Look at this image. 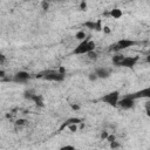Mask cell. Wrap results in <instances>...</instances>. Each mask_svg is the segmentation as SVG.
Returning a JSON list of instances; mask_svg holds the SVG:
<instances>
[{"label":"cell","mask_w":150,"mask_h":150,"mask_svg":"<svg viewBox=\"0 0 150 150\" xmlns=\"http://www.w3.org/2000/svg\"><path fill=\"white\" fill-rule=\"evenodd\" d=\"M95 48H96V43L93 40H90L89 38H86L84 40L80 41V43L75 47L73 53L76 55H84V54L87 55L88 53L95 50Z\"/></svg>","instance_id":"cell-1"},{"label":"cell","mask_w":150,"mask_h":150,"mask_svg":"<svg viewBox=\"0 0 150 150\" xmlns=\"http://www.w3.org/2000/svg\"><path fill=\"white\" fill-rule=\"evenodd\" d=\"M64 75H66V69L63 67H60L59 69L56 70H50V71H46L41 75H39L40 77H43L45 80H48V81H54V82H60V81H63L64 79Z\"/></svg>","instance_id":"cell-2"},{"label":"cell","mask_w":150,"mask_h":150,"mask_svg":"<svg viewBox=\"0 0 150 150\" xmlns=\"http://www.w3.org/2000/svg\"><path fill=\"white\" fill-rule=\"evenodd\" d=\"M101 101L103 103L110 105V107H117L118 102H120V93L117 90H112L110 93H107L101 97Z\"/></svg>","instance_id":"cell-3"},{"label":"cell","mask_w":150,"mask_h":150,"mask_svg":"<svg viewBox=\"0 0 150 150\" xmlns=\"http://www.w3.org/2000/svg\"><path fill=\"white\" fill-rule=\"evenodd\" d=\"M134 45H135V41L129 40V39H122V40L117 41L114 46H111L110 49L115 50V52H120V50H124V49H127V48H129V47H131Z\"/></svg>","instance_id":"cell-4"},{"label":"cell","mask_w":150,"mask_h":150,"mask_svg":"<svg viewBox=\"0 0 150 150\" xmlns=\"http://www.w3.org/2000/svg\"><path fill=\"white\" fill-rule=\"evenodd\" d=\"M137 62H138V56H125V55H123L122 60L120 61V63L117 66L123 67V68H134Z\"/></svg>","instance_id":"cell-5"},{"label":"cell","mask_w":150,"mask_h":150,"mask_svg":"<svg viewBox=\"0 0 150 150\" xmlns=\"http://www.w3.org/2000/svg\"><path fill=\"white\" fill-rule=\"evenodd\" d=\"M134 102H135V98H132L130 95H128V96L123 97L122 100H120L118 107L122 109H130L134 107Z\"/></svg>","instance_id":"cell-6"},{"label":"cell","mask_w":150,"mask_h":150,"mask_svg":"<svg viewBox=\"0 0 150 150\" xmlns=\"http://www.w3.org/2000/svg\"><path fill=\"white\" fill-rule=\"evenodd\" d=\"M130 96L132 98H150V87L148 88H144V89H141L134 94H130Z\"/></svg>","instance_id":"cell-7"},{"label":"cell","mask_w":150,"mask_h":150,"mask_svg":"<svg viewBox=\"0 0 150 150\" xmlns=\"http://www.w3.org/2000/svg\"><path fill=\"white\" fill-rule=\"evenodd\" d=\"M81 122H82V120H81V118H79V117H70V118H68L67 121H64V122L61 124V127H60L59 131H62L63 129L68 128L70 124H74V123H77V124H80Z\"/></svg>","instance_id":"cell-8"},{"label":"cell","mask_w":150,"mask_h":150,"mask_svg":"<svg viewBox=\"0 0 150 150\" xmlns=\"http://www.w3.org/2000/svg\"><path fill=\"white\" fill-rule=\"evenodd\" d=\"M29 79V74L27 71H18L14 75V81L15 82H25Z\"/></svg>","instance_id":"cell-9"},{"label":"cell","mask_w":150,"mask_h":150,"mask_svg":"<svg viewBox=\"0 0 150 150\" xmlns=\"http://www.w3.org/2000/svg\"><path fill=\"white\" fill-rule=\"evenodd\" d=\"M96 75L98 79H107L109 75H110V70L108 68H104V67H101V68H97L95 70Z\"/></svg>","instance_id":"cell-10"},{"label":"cell","mask_w":150,"mask_h":150,"mask_svg":"<svg viewBox=\"0 0 150 150\" xmlns=\"http://www.w3.org/2000/svg\"><path fill=\"white\" fill-rule=\"evenodd\" d=\"M86 26L89 27L90 29H95V30H101V29H102V27H101V21H100V20L96 21V22H94V21L86 22Z\"/></svg>","instance_id":"cell-11"},{"label":"cell","mask_w":150,"mask_h":150,"mask_svg":"<svg viewBox=\"0 0 150 150\" xmlns=\"http://www.w3.org/2000/svg\"><path fill=\"white\" fill-rule=\"evenodd\" d=\"M122 15H123V12L120 8H114V9L110 11V16L112 19H120Z\"/></svg>","instance_id":"cell-12"},{"label":"cell","mask_w":150,"mask_h":150,"mask_svg":"<svg viewBox=\"0 0 150 150\" xmlns=\"http://www.w3.org/2000/svg\"><path fill=\"white\" fill-rule=\"evenodd\" d=\"M30 100H33V101L36 103V105L43 107V97H42L41 95H38V94H33V96H32V98H30Z\"/></svg>","instance_id":"cell-13"},{"label":"cell","mask_w":150,"mask_h":150,"mask_svg":"<svg viewBox=\"0 0 150 150\" xmlns=\"http://www.w3.org/2000/svg\"><path fill=\"white\" fill-rule=\"evenodd\" d=\"M75 38H76L77 40H80V41L84 40V39H86V33H84V30H80V32H77V33L75 34Z\"/></svg>","instance_id":"cell-14"},{"label":"cell","mask_w":150,"mask_h":150,"mask_svg":"<svg viewBox=\"0 0 150 150\" xmlns=\"http://www.w3.org/2000/svg\"><path fill=\"white\" fill-rule=\"evenodd\" d=\"M87 55H88V57H89L90 60H96V59H97V54L95 53V50H93V52L88 53Z\"/></svg>","instance_id":"cell-15"},{"label":"cell","mask_w":150,"mask_h":150,"mask_svg":"<svg viewBox=\"0 0 150 150\" xmlns=\"http://www.w3.org/2000/svg\"><path fill=\"white\" fill-rule=\"evenodd\" d=\"M67 129H69V130H70L71 132H75V131L77 130V123H74V124H70V125H69V127H68Z\"/></svg>","instance_id":"cell-16"},{"label":"cell","mask_w":150,"mask_h":150,"mask_svg":"<svg viewBox=\"0 0 150 150\" xmlns=\"http://www.w3.org/2000/svg\"><path fill=\"white\" fill-rule=\"evenodd\" d=\"M107 141H108L109 143H111V142L116 141V137H115L114 135H108V137H107Z\"/></svg>","instance_id":"cell-17"},{"label":"cell","mask_w":150,"mask_h":150,"mask_svg":"<svg viewBox=\"0 0 150 150\" xmlns=\"http://www.w3.org/2000/svg\"><path fill=\"white\" fill-rule=\"evenodd\" d=\"M110 146H111V148H118V146H120V144L117 143V141H114V142H111V143H110Z\"/></svg>","instance_id":"cell-18"},{"label":"cell","mask_w":150,"mask_h":150,"mask_svg":"<svg viewBox=\"0 0 150 150\" xmlns=\"http://www.w3.org/2000/svg\"><path fill=\"white\" fill-rule=\"evenodd\" d=\"M89 79H90V80H96V79H98V77H97V75H96V73L94 71V73H91V74H90V76H89Z\"/></svg>","instance_id":"cell-19"},{"label":"cell","mask_w":150,"mask_h":150,"mask_svg":"<svg viewBox=\"0 0 150 150\" xmlns=\"http://www.w3.org/2000/svg\"><path fill=\"white\" fill-rule=\"evenodd\" d=\"M108 135H109V134H108L107 131H103V132L101 134V138H102V139H107V137H108Z\"/></svg>","instance_id":"cell-20"},{"label":"cell","mask_w":150,"mask_h":150,"mask_svg":"<svg viewBox=\"0 0 150 150\" xmlns=\"http://www.w3.org/2000/svg\"><path fill=\"white\" fill-rule=\"evenodd\" d=\"M25 122H26L25 120H18L15 124H16V125H22V124H25Z\"/></svg>","instance_id":"cell-21"},{"label":"cell","mask_w":150,"mask_h":150,"mask_svg":"<svg viewBox=\"0 0 150 150\" xmlns=\"http://www.w3.org/2000/svg\"><path fill=\"white\" fill-rule=\"evenodd\" d=\"M66 149H75V148L73 145H64V146L61 148V150H66Z\"/></svg>","instance_id":"cell-22"},{"label":"cell","mask_w":150,"mask_h":150,"mask_svg":"<svg viewBox=\"0 0 150 150\" xmlns=\"http://www.w3.org/2000/svg\"><path fill=\"white\" fill-rule=\"evenodd\" d=\"M71 108H73L74 110H77V109H80V107H79L77 104H71Z\"/></svg>","instance_id":"cell-23"},{"label":"cell","mask_w":150,"mask_h":150,"mask_svg":"<svg viewBox=\"0 0 150 150\" xmlns=\"http://www.w3.org/2000/svg\"><path fill=\"white\" fill-rule=\"evenodd\" d=\"M104 32H105V33H109L110 30H109V28H108V27H104Z\"/></svg>","instance_id":"cell-24"},{"label":"cell","mask_w":150,"mask_h":150,"mask_svg":"<svg viewBox=\"0 0 150 150\" xmlns=\"http://www.w3.org/2000/svg\"><path fill=\"white\" fill-rule=\"evenodd\" d=\"M46 1H54V0H46ZM57 1H61V0H57Z\"/></svg>","instance_id":"cell-25"}]
</instances>
